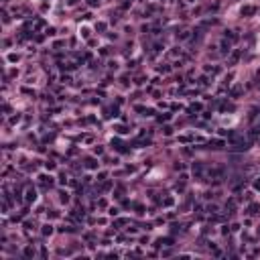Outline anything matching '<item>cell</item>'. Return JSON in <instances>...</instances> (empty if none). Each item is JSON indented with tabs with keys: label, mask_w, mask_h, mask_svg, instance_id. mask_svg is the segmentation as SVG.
Listing matches in <instances>:
<instances>
[{
	"label": "cell",
	"mask_w": 260,
	"mask_h": 260,
	"mask_svg": "<svg viewBox=\"0 0 260 260\" xmlns=\"http://www.w3.org/2000/svg\"><path fill=\"white\" fill-rule=\"evenodd\" d=\"M25 199H27L29 203L37 199V191H35V189H33V187H31V189H27V197H25Z\"/></svg>",
	"instance_id": "1"
},
{
	"label": "cell",
	"mask_w": 260,
	"mask_h": 260,
	"mask_svg": "<svg viewBox=\"0 0 260 260\" xmlns=\"http://www.w3.org/2000/svg\"><path fill=\"white\" fill-rule=\"evenodd\" d=\"M248 214H250V216H256V214H260V205H258V203H252V205L248 207Z\"/></svg>",
	"instance_id": "2"
},
{
	"label": "cell",
	"mask_w": 260,
	"mask_h": 260,
	"mask_svg": "<svg viewBox=\"0 0 260 260\" xmlns=\"http://www.w3.org/2000/svg\"><path fill=\"white\" fill-rule=\"evenodd\" d=\"M242 14H244V16H250V14H254V8H252V6H244V8H242Z\"/></svg>",
	"instance_id": "3"
},
{
	"label": "cell",
	"mask_w": 260,
	"mask_h": 260,
	"mask_svg": "<svg viewBox=\"0 0 260 260\" xmlns=\"http://www.w3.org/2000/svg\"><path fill=\"white\" fill-rule=\"evenodd\" d=\"M85 167H87V169H96V167H98V163L93 161V159H89V161H85Z\"/></svg>",
	"instance_id": "4"
},
{
	"label": "cell",
	"mask_w": 260,
	"mask_h": 260,
	"mask_svg": "<svg viewBox=\"0 0 260 260\" xmlns=\"http://www.w3.org/2000/svg\"><path fill=\"white\" fill-rule=\"evenodd\" d=\"M240 93H242V85H236V87L232 89V96H234V98H236V96H240Z\"/></svg>",
	"instance_id": "5"
},
{
	"label": "cell",
	"mask_w": 260,
	"mask_h": 260,
	"mask_svg": "<svg viewBox=\"0 0 260 260\" xmlns=\"http://www.w3.org/2000/svg\"><path fill=\"white\" fill-rule=\"evenodd\" d=\"M226 39H232V41H236V39H238V35H234V31H226Z\"/></svg>",
	"instance_id": "6"
},
{
	"label": "cell",
	"mask_w": 260,
	"mask_h": 260,
	"mask_svg": "<svg viewBox=\"0 0 260 260\" xmlns=\"http://www.w3.org/2000/svg\"><path fill=\"white\" fill-rule=\"evenodd\" d=\"M25 256H27V258H33V256H35V250H33V248H25Z\"/></svg>",
	"instance_id": "7"
},
{
	"label": "cell",
	"mask_w": 260,
	"mask_h": 260,
	"mask_svg": "<svg viewBox=\"0 0 260 260\" xmlns=\"http://www.w3.org/2000/svg\"><path fill=\"white\" fill-rule=\"evenodd\" d=\"M51 232H53V226H49V224L43 226V234H45V236H47V234H51Z\"/></svg>",
	"instance_id": "8"
},
{
	"label": "cell",
	"mask_w": 260,
	"mask_h": 260,
	"mask_svg": "<svg viewBox=\"0 0 260 260\" xmlns=\"http://www.w3.org/2000/svg\"><path fill=\"white\" fill-rule=\"evenodd\" d=\"M222 53H230V43H222Z\"/></svg>",
	"instance_id": "9"
},
{
	"label": "cell",
	"mask_w": 260,
	"mask_h": 260,
	"mask_svg": "<svg viewBox=\"0 0 260 260\" xmlns=\"http://www.w3.org/2000/svg\"><path fill=\"white\" fill-rule=\"evenodd\" d=\"M258 134H260V126H254L252 132H250V136H258Z\"/></svg>",
	"instance_id": "10"
},
{
	"label": "cell",
	"mask_w": 260,
	"mask_h": 260,
	"mask_svg": "<svg viewBox=\"0 0 260 260\" xmlns=\"http://www.w3.org/2000/svg\"><path fill=\"white\" fill-rule=\"evenodd\" d=\"M238 57H240V53H238V51H236V53H234V55L230 57V63H236V61H238Z\"/></svg>",
	"instance_id": "11"
},
{
	"label": "cell",
	"mask_w": 260,
	"mask_h": 260,
	"mask_svg": "<svg viewBox=\"0 0 260 260\" xmlns=\"http://www.w3.org/2000/svg\"><path fill=\"white\" fill-rule=\"evenodd\" d=\"M61 201H69V195L67 193H61Z\"/></svg>",
	"instance_id": "12"
},
{
	"label": "cell",
	"mask_w": 260,
	"mask_h": 260,
	"mask_svg": "<svg viewBox=\"0 0 260 260\" xmlns=\"http://www.w3.org/2000/svg\"><path fill=\"white\" fill-rule=\"evenodd\" d=\"M75 2H77V0H69V4H75Z\"/></svg>",
	"instance_id": "13"
},
{
	"label": "cell",
	"mask_w": 260,
	"mask_h": 260,
	"mask_svg": "<svg viewBox=\"0 0 260 260\" xmlns=\"http://www.w3.org/2000/svg\"><path fill=\"white\" fill-rule=\"evenodd\" d=\"M4 2H8V0H4Z\"/></svg>",
	"instance_id": "14"
},
{
	"label": "cell",
	"mask_w": 260,
	"mask_h": 260,
	"mask_svg": "<svg viewBox=\"0 0 260 260\" xmlns=\"http://www.w3.org/2000/svg\"><path fill=\"white\" fill-rule=\"evenodd\" d=\"M258 232H260V228H258Z\"/></svg>",
	"instance_id": "15"
}]
</instances>
